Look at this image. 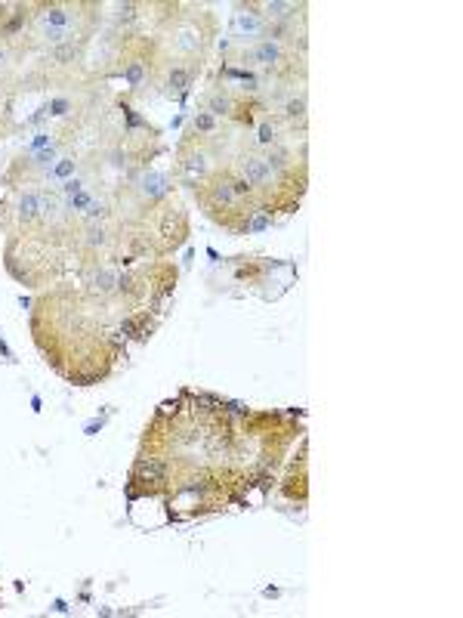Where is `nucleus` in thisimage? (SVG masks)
Listing matches in <instances>:
<instances>
[{
	"instance_id": "f257e3e1",
	"label": "nucleus",
	"mask_w": 463,
	"mask_h": 618,
	"mask_svg": "<svg viewBox=\"0 0 463 618\" xmlns=\"http://www.w3.org/2000/svg\"><path fill=\"white\" fill-rule=\"evenodd\" d=\"M244 65H263V68H281L284 62H294V56L284 49V43L275 41H257L238 56Z\"/></svg>"
},
{
	"instance_id": "f03ea898",
	"label": "nucleus",
	"mask_w": 463,
	"mask_h": 618,
	"mask_svg": "<svg viewBox=\"0 0 463 618\" xmlns=\"http://www.w3.org/2000/svg\"><path fill=\"white\" fill-rule=\"evenodd\" d=\"M265 16L259 12V6H241L238 12H232V37L238 41H257V37H265Z\"/></svg>"
},
{
	"instance_id": "7ed1b4c3",
	"label": "nucleus",
	"mask_w": 463,
	"mask_h": 618,
	"mask_svg": "<svg viewBox=\"0 0 463 618\" xmlns=\"http://www.w3.org/2000/svg\"><path fill=\"white\" fill-rule=\"evenodd\" d=\"M238 176L244 179V183H250L253 189H272L275 173H272L269 161H265L263 154H244V158L238 161Z\"/></svg>"
},
{
	"instance_id": "20e7f679",
	"label": "nucleus",
	"mask_w": 463,
	"mask_h": 618,
	"mask_svg": "<svg viewBox=\"0 0 463 618\" xmlns=\"http://www.w3.org/2000/svg\"><path fill=\"white\" fill-rule=\"evenodd\" d=\"M136 189L142 192V195L148 198V201H158V198H164L167 192L173 189V179L167 176V173H158V170H148L142 173L139 179H136Z\"/></svg>"
},
{
	"instance_id": "39448f33",
	"label": "nucleus",
	"mask_w": 463,
	"mask_h": 618,
	"mask_svg": "<svg viewBox=\"0 0 463 618\" xmlns=\"http://www.w3.org/2000/svg\"><path fill=\"white\" fill-rule=\"evenodd\" d=\"M265 16V22H294L296 12H302L306 6L302 3H287V0H269V3L259 6Z\"/></svg>"
},
{
	"instance_id": "423d86ee",
	"label": "nucleus",
	"mask_w": 463,
	"mask_h": 618,
	"mask_svg": "<svg viewBox=\"0 0 463 618\" xmlns=\"http://www.w3.org/2000/svg\"><path fill=\"white\" fill-rule=\"evenodd\" d=\"M281 117L290 127H306V93H290L281 105Z\"/></svg>"
},
{
	"instance_id": "0eeeda50",
	"label": "nucleus",
	"mask_w": 463,
	"mask_h": 618,
	"mask_svg": "<svg viewBox=\"0 0 463 618\" xmlns=\"http://www.w3.org/2000/svg\"><path fill=\"white\" fill-rule=\"evenodd\" d=\"M179 170L189 173V176H198V183H201V179H207V158H204L201 152L182 148V154H179Z\"/></svg>"
},
{
	"instance_id": "6e6552de",
	"label": "nucleus",
	"mask_w": 463,
	"mask_h": 618,
	"mask_svg": "<svg viewBox=\"0 0 463 618\" xmlns=\"http://www.w3.org/2000/svg\"><path fill=\"white\" fill-rule=\"evenodd\" d=\"M37 216H40V192H25V195L19 198V220H22L25 226H31Z\"/></svg>"
},
{
	"instance_id": "1a4fd4ad",
	"label": "nucleus",
	"mask_w": 463,
	"mask_h": 618,
	"mask_svg": "<svg viewBox=\"0 0 463 618\" xmlns=\"http://www.w3.org/2000/svg\"><path fill=\"white\" fill-rule=\"evenodd\" d=\"M257 146H281V136H278V121L275 117H263L257 127Z\"/></svg>"
},
{
	"instance_id": "9d476101",
	"label": "nucleus",
	"mask_w": 463,
	"mask_h": 618,
	"mask_svg": "<svg viewBox=\"0 0 463 618\" xmlns=\"http://www.w3.org/2000/svg\"><path fill=\"white\" fill-rule=\"evenodd\" d=\"M121 272L117 269H99L96 275H93V288L99 290V294H111V290L121 288Z\"/></svg>"
},
{
	"instance_id": "9b49d317",
	"label": "nucleus",
	"mask_w": 463,
	"mask_h": 618,
	"mask_svg": "<svg viewBox=\"0 0 463 618\" xmlns=\"http://www.w3.org/2000/svg\"><path fill=\"white\" fill-rule=\"evenodd\" d=\"M235 99L228 96V93H210L207 96V111L213 117H222V115H235Z\"/></svg>"
},
{
	"instance_id": "f8f14e48",
	"label": "nucleus",
	"mask_w": 463,
	"mask_h": 618,
	"mask_svg": "<svg viewBox=\"0 0 463 618\" xmlns=\"http://www.w3.org/2000/svg\"><path fill=\"white\" fill-rule=\"evenodd\" d=\"M167 84H170L173 93H185V90H189V84H191V71H189V68H182V65L170 68V74H167Z\"/></svg>"
},
{
	"instance_id": "ddd939ff",
	"label": "nucleus",
	"mask_w": 463,
	"mask_h": 618,
	"mask_svg": "<svg viewBox=\"0 0 463 618\" xmlns=\"http://www.w3.org/2000/svg\"><path fill=\"white\" fill-rule=\"evenodd\" d=\"M195 130H198V133H213V130H216V117L210 115V111H198V115H195Z\"/></svg>"
},
{
	"instance_id": "4468645a",
	"label": "nucleus",
	"mask_w": 463,
	"mask_h": 618,
	"mask_svg": "<svg viewBox=\"0 0 463 618\" xmlns=\"http://www.w3.org/2000/svg\"><path fill=\"white\" fill-rule=\"evenodd\" d=\"M123 78H127L130 87H139L142 84V62H130V65L123 68Z\"/></svg>"
},
{
	"instance_id": "2eb2a0df",
	"label": "nucleus",
	"mask_w": 463,
	"mask_h": 618,
	"mask_svg": "<svg viewBox=\"0 0 463 618\" xmlns=\"http://www.w3.org/2000/svg\"><path fill=\"white\" fill-rule=\"evenodd\" d=\"M136 10H139L136 3H121V6H117V22H121V25L127 22V25H130V22L136 19Z\"/></svg>"
},
{
	"instance_id": "dca6fc26",
	"label": "nucleus",
	"mask_w": 463,
	"mask_h": 618,
	"mask_svg": "<svg viewBox=\"0 0 463 618\" xmlns=\"http://www.w3.org/2000/svg\"><path fill=\"white\" fill-rule=\"evenodd\" d=\"M3 65H6V49L0 47V68H3Z\"/></svg>"
}]
</instances>
